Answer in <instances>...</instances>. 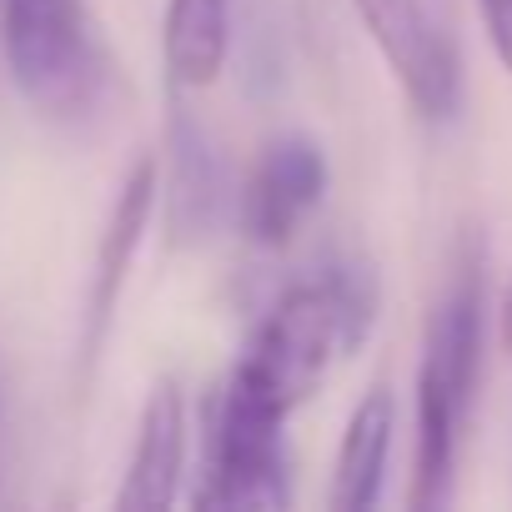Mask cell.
Masks as SVG:
<instances>
[{
    "instance_id": "1",
    "label": "cell",
    "mask_w": 512,
    "mask_h": 512,
    "mask_svg": "<svg viewBox=\"0 0 512 512\" xmlns=\"http://www.w3.org/2000/svg\"><path fill=\"white\" fill-rule=\"evenodd\" d=\"M482 372V251L467 241L457 272L427 322V347L417 367V467H412V512L452 502L457 442Z\"/></svg>"
},
{
    "instance_id": "2",
    "label": "cell",
    "mask_w": 512,
    "mask_h": 512,
    "mask_svg": "<svg viewBox=\"0 0 512 512\" xmlns=\"http://www.w3.org/2000/svg\"><path fill=\"white\" fill-rule=\"evenodd\" d=\"M0 51L16 91L61 126L91 121L111 91V61L86 0H0Z\"/></svg>"
},
{
    "instance_id": "3",
    "label": "cell",
    "mask_w": 512,
    "mask_h": 512,
    "mask_svg": "<svg viewBox=\"0 0 512 512\" xmlns=\"http://www.w3.org/2000/svg\"><path fill=\"white\" fill-rule=\"evenodd\" d=\"M287 407L226 377L221 402L211 407L206 467L196 487V507L206 512H246V507H292V467H287Z\"/></svg>"
},
{
    "instance_id": "4",
    "label": "cell",
    "mask_w": 512,
    "mask_h": 512,
    "mask_svg": "<svg viewBox=\"0 0 512 512\" xmlns=\"http://www.w3.org/2000/svg\"><path fill=\"white\" fill-rule=\"evenodd\" d=\"M347 352H352L347 312L337 292L327 287V277H317L282 292V302L267 312V322L251 332L246 352L236 357L231 377L272 397L277 407L297 412L322 387L332 357H347Z\"/></svg>"
},
{
    "instance_id": "5",
    "label": "cell",
    "mask_w": 512,
    "mask_h": 512,
    "mask_svg": "<svg viewBox=\"0 0 512 512\" xmlns=\"http://www.w3.org/2000/svg\"><path fill=\"white\" fill-rule=\"evenodd\" d=\"M387 71L427 121H452L462 101V66L452 36L427 16L422 0H352Z\"/></svg>"
},
{
    "instance_id": "6",
    "label": "cell",
    "mask_w": 512,
    "mask_h": 512,
    "mask_svg": "<svg viewBox=\"0 0 512 512\" xmlns=\"http://www.w3.org/2000/svg\"><path fill=\"white\" fill-rule=\"evenodd\" d=\"M327 196V156L312 136H277L241 186V226L256 246L282 251Z\"/></svg>"
},
{
    "instance_id": "7",
    "label": "cell",
    "mask_w": 512,
    "mask_h": 512,
    "mask_svg": "<svg viewBox=\"0 0 512 512\" xmlns=\"http://www.w3.org/2000/svg\"><path fill=\"white\" fill-rule=\"evenodd\" d=\"M156 191H161L156 161H136L131 176L116 191L111 216H106V231H101V246H96V272H91V302H86V337H81L86 367L106 347V332H111V317H116L126 272L136 262V246H141V236L151 226V211H156Z\"/></svg>"
},
{
    "instance_id": "8",
    "label": "cell",
    "mask_w": 512,
    "mask_h": 512,
    "mask_svg": "<svg viewBox=\"0 0 512 512\" xmlns=\"http://www.w3.org/2000/svg\"><path fill=\"white\" fill-rule=\"evenodd\" d=\"M181 472H186V397L166 377L151 387L136 427V447L126 462V482L116 492L121 512H166L181 497Z\"/></svg>"
},
{
    "instance_id": "9",
    "label": "cell",
    "mask_w": 512,
    "mask_h": 512,
    "mask_svg": "<svg viewBox=\"0 0 512 512\" xmlns=\"http://www.w3.org/2000/svg\"><path fill=\"white\" fill-rule=\"evenodd\" d=\"M166 151H171V166H166V226H171V241L176 246L206 241L216 231V221H221V206H226V171H221V156H216L206 126L186 106L171 111Z\"/></svg>"
},
{
    "instance_id": "10",
    "label": "cell",
    "mask_w": 512,
    "mask_h": 512,
    "mask_svg": "<svg viewBox=\"0 0 512 512\" xmlns=\"http://www.w3.org/2000/svg\"><path fill=\"white\" fill-rule=\"evenodd\" d=\"M392 432H397V402L387 387H372L342 432L337 472H332V507L337 512H367L382 502L387 462H392Z\"/></svg>"
},
{
    "instance_id": "11",
    "label": "cell",
    "mask_w": 512,
    "mask_h": 512,
    "mask_svg": "<svg viewBox=\"0 0 512 512\" xmlns=\"http://www.w3.org/2000/svg\"><path fill=\"white\" fill-rule=\"evenodd\" d=\"M161 51L176 86H211L231 56V0H166Z\"/></svg>"
},
{
    "instance_id": "12",
    "label": "cell",
    "mask_w": 512,
    "mask_h": 512,
    "mask_svg": "<svg viewBox=\"0 0 512 512\" xmlns=\"http://www.w3.org/2000/svg\"><path fill=\"white\" fill-rule=\"evenodd\" d=\"M477 16H482V31H487L497 66L512 76V0H477Z\"/></svg>"
},
{
    "instance_id": "13",
    "label": "cell",
    "mask_w": 512,
    "mask_h": 512,
    "mask_svg": "<svg viewBox=\"0 0 512 512\" xmlns=\"http://www.w3.org/2000/svg\"><path fill=\"white\" fill-rule=\"evenodd\" d=\"M497 337H502V352H512V287H507L502 312H497Z\"/></svg>"
}]
</instances>
